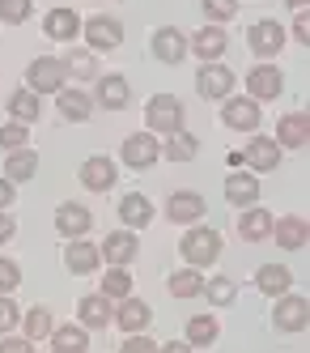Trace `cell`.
I'll return each mask as SVG.
<instances>
[{
  "instance_id": "obj_8",
  "label": "cell",
  "mask_w": 310,
  "mask_h": 353,
  "mask_svg": "<svg viewBox=\"0 0 310 353\" xmlns=\"http://www.w3.org/2000/svg\"><path fill=\"white\" fill-rule=\"evenodd\" d=\"M247 47L255 56H276L280 47H285V26H280V21H272V17H264V21H255V26L247 30Z\"/></svg>"
},
{
  "instance_id": "obj_5",
  "label": "cell",
  "mask_w": 310,
  "mask_h": 353,
  "mask_svg": "<svg viewBox=\"0 0 310 353\" xmlns=\"http://www.w3.org/2000/svg\"><path fill=\"white\" fill-rule=\"evenodd\" d=\"M310 319V302L302 294H280L276 298V311H272V327L276 332H302Z\"/></svg>"
},
{
  "instance_id": "obj_48",
  "label": "cell",
  "mask_w": 310,
  "mask_h": 353,
  "mask_svg": "<svg viewBox=\"0 0 310 353\" xmlns=\"http://www.w3.org/2000/svg\"><path fill=\"white\" fill-rule=\"evenodd\" d=\"M306 34H310V21H306V9H298V21H293V39H298V43H306Z\"/></svg>"
},
{
  "instance_id": "obj_34",
  "label": "cell",
  "mask_w": 310,
  "mask_h": 353,
  "mask_svg": "<svg viewBox=\"0 0 310 353\" xmlns=\"http://www.w3.org/2000/svg\"><path fill=\"white\" fill-rule=\"evenodd\" d=\"M166 285H170V294H174V298H196V294L204 290V276H200L196 268H178Z\"/></svg>"
},
{
  "instance_id": "obj_10",
  "label": "cell",
  "mask_w": 310,
  "mask_h": 353,
  "mask_svg": "<svg viewBox=\"0 0 310 353\" xmlns=\"http://www.w3.org/2000/svg\"><path fill=\"white\" fill-rule=\"evenodd\" d=\"M260 107H255V98H225V107H221V119H225V128H234V132H255L260 128Z\"/></svg>"
},
{
  "instance_id": "obj_4",
  "label": "cell",
  "mask_w": 310,
  "mask_h": 353,
  "mask_svg": "<svg viewBox=\"0 0 310 353\" xmlns=\"http://www.w3.org/2000/svg\"><path fill=\"white\" fill-rule=\"evenodd\" d=\"M247 94L255 98V103H272V98L285 94V72H280L276 64H255L247 72Z\"/></svg>"
},
{
  "instance_id": "obj_24",
  "label": "cell",
  "mask_w": 310,
  "mask_h": 353,
  "mask_svg": "<svg viewBox=\"0 0 310 353\" xmlns=\"http://www.w3.org/2000/svg\"><path fill=\"white\" fill-rule=\"evenodd\" d=\"M127 98H132V85H127L119 72H107V77L98 81V107H107V111H123V107H127Z\"/></svg>"
},
{
  "instance_id": "obj_11",
  "label": "cell",
  "mask_w": 310,
  "mask_h": 353,
  "mask_svg": "<svg viewBox=\"0 0 310 353\" xmlns=\"http://www.w3.org/2000/svg\"><path fill=\"white\" fill-rule=\"evenodd\" d=\"M242 162L251 166V174H268L280 166V145L272 137H251L247 149H242Z\"/></svg>"
},
{
  "instance_id": "obj_2",
  "label": "cell",
  "mask_w": 310,
  "mask_h": 353,
  "mask_svg": "<svg viewBox=\"0 0 310 353\" xmlns=\"http://www.w3.org/2000/svg\"><path fill=\"white\" fill-rule=\"evenodd\" d=\"M64 81H68L64 60L39 56V60H30V68H25V90H34V94H60Z\"/></svg>"
},
{
  "instance_id": "obj_40",
  "label": "cell",
  "mask_w": 310,
  "mask_h": 353,
  "mask_svg": "<svg viewBox=\"0 0 310 353\" xmlns=\"http://www.w3.org/2000/svg\"><path fill=\"white\" fill-rule=\"evenodd\" d=\"M64 68L72 72V77H81V81L98 72V64H94V56H90V52H68V56H64Z\"/></svg>"
},
{
  "instance_id": "obj_49",
  "label": "cell",
  "mask_w": 310,
  "mask_h": 353,
  "mask_svg": "<svg viewBox=\"0 0 310 353\" xmlns=\"http://www.w3.org/2000/svg\"><path fill=\"white\" fill-rule=\"evenodd\" d=\"M0 209H13V179H0Z\"/></svg>"
},
{
  "instance_id": "obj_16",
  "label": "cell",
  "mask_w": 310,
  "mask_h": 353,
  "mask_svg": "<svg viewBox=\"0 0 310 353\" xmlns=\"http://www.w3.org/2000/svg\"><path fill=\"white\" fill-rule=\"evenodd\" d=\"M225 47H229V34H225L221 26H213V21H209V26H204V30L187 43V52H196L204 64H209V60H221V56H225Z\"/></svg>"
},
{
  "instance_id": "obj_12",
  "label": "cell",
  "mask_w": 310,
  "mask_h": 353,
  "mask_svg": "<svg viewBox=\"0 0 310 353\" xmlns=\"http://www.w3.org/2000/svg\"><path fill=\"white\" fill-rule=\"evenodd\" d=\"M272 141H276L280 149H302V145L310 141V119H306V111H285V115H280Z\"/></svg>"
},
{
  "instance_id": "obj_38",
  "label": "cell",
  "mask_w": 310,
  "mask_h": 353,
  "mask_svg": "<svg viewBox=\"0 0 310 353\" xmlns=\"http://www.w3.org/2000/svg\"><path fill=\"white\" fill-rule=\"evenodd\" d=\"M25 332H30V341L51 336V311L47 307H30V311H25Z\"/></svg>"
},
{
  "instance_id": "obj_6",
  "label": "cell",
  "mask_w": 310,
  "mask_h": 353,
  "mask_svg": "<svg viewBox=\"0 0 310 353\" xmlns=\"http://www.w3.org/2000/svg\"><path fill=\"white\" fill-rule=\"evenodd\" d=\"M196 90H200V98H209V103L229 98V90H234V72H229L221 60H209V64L196 72Z\"/></svg>"
},
{
  "instance_id": "obj_37",
  "label": "cell",
  "mask_w": 310,
  "mask_h": 353,
  "mask_svg": "<svg viewBox=\"0 0 310 353\" xmlns=\"http://www.w3.org/2000/svg\"><path fill=\"white\" fill-rule=\"evenodd\" d=\"M162 158H170V162H192L196 158V137L192 132H174V141L162 149Z\"/></svg>"
},
{
  "instance_id": "obj_32",
  "label": "cell",
  "mask_w": 310,
  "mask_h": 353,
  "mask_svg": "<svg viewBox=\"0 0 310 353\" xmlns=\"http://www.w3.org/2000/svg\"><path fill=\"white\" fill-rule=\"evenodd\" d=\"M217 336H221V323H217V315H196V319L187 323V345H192V349L217 345Z\"/></svg>"
},
{
  "instance_id": "obj_39",
  "label": "cell",
  "mask_w": 310,
  "mask_h": 353,
  "mask_svg": "<svg viewBox=\"0 0 310 353\" xmlns=\"http://www.w3.org/2000/svg\"><path fill=\"white\" fill-rule=\"evenodd\" d=\"M200 13L209 17L213 26H221V21H229L238 13V5H234V0H200Z\"/></svg>"
},
{
  "instance_id": "obj_9",
  "label": "cell",
  "mask_w": 310,
  "mask_h": 353,
  "mask_svg": "<svg viewBox=\"0 0 310 353\" xmlns=\"http://www.w3.org/2000/svg\"><path fill=\"white\" fill-rule=\"evenodd\" d=\"M149 47H153V56H158L162 64H183V56H187V34L178 30V26H158V30H153V39H149Z\"/></svg>"
},
{
  "instance_id": "obj_28",
  "label": "cell",
  "mask_w": 310,
  "mask_h": 353,
  "mask_svg": "<svg viewBox=\"0 0 310 353\" xmlns=\"http://www.w3.org/2000/svg\"><path fill=\"white\" fill-rule=\"evenodd\" d=\"M34 170H39V154L34 149H9V162H5V179L13 183H25V179H34Z\"/></svg>"
},
{
  "instance_id": "obj_36",
  "label": "cell",
  "mask_w": 310,
  "mask_h": 353,
  "mask_svg": "<svg viewBox=\"0 0 310 353\" xmlns=\"http://www.w3.org/2000/svg\"><path fill=\"white\" fill-rule=\"evenodd\" d=\"M204 298L213 302V307H229V302H234V281H229V276H213V281H204V290H200Z\"/></svg>"
},
{
  "instance_id": "obj_23",
  "label": "cell",
  "mask_w": 310,
  "mask_h": 353,
  "mask_svg": "<svg viewBox=\"0 0 310 353\" xmlns=\"http://www.w3.org/2000/svg\"><path fill=\"white\" fill-rule=\"evenodd\" d=\"M255 290L280 298V294H289V290H293V272H289L285 264H264L260 272H255Z\"/></svg>"
},
{
  "instance_id": "obj_15",
  "label": "cell",
  "mask_w": 310,
  "mask_h": 353,
  "mask_svg": "<svg viewBox=\"0 0 310 353\" xmlns=\"http://www.w3.org/2000/svg\"><path fill=\"white\" fill-rule=\"evenodd\" d=\"M136 251H141V243H136L132 230H111L98 256L107 260V264H132V260H136Z\"/></svg>"
},
{
  "instance_id": "obj_45",
  "label": "cell",
  "mask_w": 310,
  "mask_h": 353,
  "mask_svg": "<svg viewBox=\"0 0 310 353\" xmlns=\"http://www.w3.org/2000/svg\"><path fill=\"white\" fill-rule=\"evenodd\" d=\"M119 349H123V353H145V349H153V341H145L141 332H127V341H123Z\"/></svg>"
},
{
  "instance_id": "obj_25",
  "label": "cell",
  "mask_w": 310,
  "mask_h": 353,
  "mask_svg": "<svg viewBox=\"0 0 310 353\" xmlns=\"http://www.w3.org/2000/svg\"><path fill=\"white\" fill-rule=\"evenodd\" d=\"M153 311H149V302L141 298H119V311H115V323L123 327V332H141V327H149Z\"/></svg>"
},
{
  "instance_id": "obj_50",
  "label": "cell",
  "mask_w": 310,
  "mask_h": 353,
  "mask_svg": "<svg viewBox=\"0 0 310 353\" xmlns=\"http://www.w3.org/2000/svg\"><path fill=\"white\" fill-rule=\"evenodd\" d=\"M285 5H289V9H306V5H310V0H285Z\"/></svg>"
},
{
  "instance_id": "obj_42",
  "label": "cell",
  "mask_w": 310,
  "mask_h": 353,
  "mask_svg": "<svg viewBox=\"0 0 310 353\" xmlns=\"http://www.w3.org/2000/svg\"><path fill=\"white\" fill-rule=\"evenodd\" d=\"M17 319H21L17 302H13L9 294H0V332H13V327H17Z\"/></svg>"
},
{
  "instance_id": "obj_19",
  "label": "cell",
  "mask_w": 310,
  "mask_h": 353,
  "mask_svg": "<svg viewBox=\"0 0 310 353\" xmlns=\"http://www.w3.org/2000/svg\"><path fill=\"white\" fill-rule=\"evenodd\" d=\"M225 200L229 205H255L260 200V179H255L251 170H234V174H225Z\"/></svg>"
},
{
  "instance_id": "obj_30",
  "label": "cell",
  "mask_w": 310,
  "mask_h": 353,
  "mask_svg": "<svg viewBox=\"0 0 310 353\" xmlns=\"http://www.w3.org/2000/svg\"><path fill=\"white\" fill-rule=\"evenodd\" d=\"M238 234H242L247 243H264V239L272 234V217H268V209H251V205H247V213L238 217Z\"/></svg>"
},
{
  "instance_id": "obj_27",
  "label": "cell",
  "mask_w": 310,
  "mask_h": 353,
  "mask_svg": "<svg viewBox=\"0 0 310 353\" xmlns=\"http://www.w3.org/2000/svg\"><path fill=\"white\" fill-rule=\"evenodd\" d=\"M81 323L85 327H107L111 319H115V307H111V298L107 294H90V298H81Z\"/></svg>"
},
{
  "instance_id": "obj_43",
  "label": "cell",
  "mask_w": 310,
  "mask_h": 353,
  "mask_svg": "<svg viewBox=\"0 0 310 353\" xmlns=\"http://www.w3.org/2000/svg\"><path fill=\"white\" fill-rule=\"evenodd\" d=\"M25 141H30V137H25V123H5V128H0V145H5V149H21Z\"/></svg>"
},
{
  "instance_id": "obj_47",
  "label": "cell",
  "mask_w": 310,
  "mask_h": 353,
  "mask_svg": "<svg viewBox=\"0 0 310 353\" xmlns=\"http://www.w3.org/2000/svg\"><path fill=\"white\" fill-rule=\"evenodd\" d=\"M13 234H17L13 213H0V243H13Z\"/></svg>"
},
{
  "instance_id": "obj_35",
  "label": "cell",
  "mask_w": 310,
  "mask_h": 353,
  "mask_svg": "<svg viewBox=\"0 0 310 353\" xmlns=\"http://www.w3.org/2000/svg\"><path fill=\"white\" fill-rule=\"evenodd\" d=\"M102 294H107V298H127V294H132V276H127L123 264L107 268V276H102Z\"/></svg>"
},
{
  "instance_id": "obj_26",
  "label": "cell",
  "mask_w": 310,
  "mask_h": 353,
  "mask_svg": "<svg viewBox=\"0 0 310 353\" xmlns=\"http://www.w3.org/2000/svg\"><path fill=\"white\" fill-rule=\"evenodd\" d=\"M119 217H123V225H132V230L149 225V221H153V205H149V196L127 192V196L119 200Z\"/></svg>"
},
{
  "instance_id": "obj_7",
  "label": "cell",
  "mask_w": 310,
  "mask_h": 353,
  "mask_svg": "<svg viewBox=\"0 0 310 353\" xmlns=\"http://www.w3.org/2000/svg\"><path fill=\"white\" fill-rule=\"evenodd\" d=\"M119 158H123V166H132V170H149L153 162L162 158V145L153 141V132H132V137L123 141Z\"/></svg>"
},
{
  "instance_id": "obj_21",
  "label": "cell",
  "mask_w": 310,
  "mask_h": 353,
  "mask_svg": "<svg viewBox=\"0 0 310 353\" xmlns=\"http://www.w3.org/2000/svg\"><path fill=\"white\" fill-rule=\"evenodd\" d=\"M272 239H276V247H285V251H302L306 247V221L298 213H285L280 221H272Z\"/></svg>"
},
{
  "instance_id": "obj_3",
  "label": "cell",
  "mask_w": 310,
  "mask_h": 353,
  "mask_svg": "<svg viewBox=\"0 0 310 353\" xmlns=\"http://www.w3.org/2000/svg\"><path fill=\"white\" fill-rule=\"evenodd\" d=\"M221 256V234L209 230V225H196V230L183 234V260L192 268H204V264H217Z\"/></svg>"
},
{
  "instance_id": "obj_22",
  "label": "cell",
  "mask_w": 310,
  "mask_h": 353,
  "mask_svg": "<svg viewBox=\"0 0 310 353\" xmlns=\"http://www.w3.org/2000/svg\"><path fill=\"white\" fill-rule=\"evenodd\" d=\"M43 30H47V39H60V43H68V39H76V34H81V17H76L68 5H60V9H51V13H47Z\"/></svg>"
},
{
  "instance_id": "obj_46",
  "label": "cell",
  "mask_w": 310,
  "mask_h": 353,
  "mask_svg": "<svg viewBox=\"0 0 310 353\" xmlns=\"http://www.w3.org/2000/svg\"><path fill=\"white\" fill-rule=\"evenodd\" d=\"M0 353H30V341H17V336L9 332L5 341H0Z\"/></svg>"
},
{
  "instance_id": "obj_13",
  "label": "cell",
  "mask_w": 310,
  "mask_h": 353,
  "mask_svg": "<svg viewBox=\"0 0 310 353\" xmlns=\"http://www.w3.org/2000/svg\"><path fill=\"white\" fill-rule=\"evenodd\" d=\"M85 39L94 52H115V47L123 43V26L115 17H90L85 21Z\"/></svg>"
},
{
  "instance_id": "obj_17",
  "label": "cell",
  "mask_w": 310,
  "mask_h": 353,
  "mask_svg": "<svg viewBox=\"0 0 310 353\" xmlns=\"http://www.w3.org/2000/svg\"><path fill=\"white\" fill-rule=\"evenodd\" d=\"M115 179H119V174H115V162L111 158H85L81 162V183L90 188V192H111L115 188Z\"/></svg>"
},
{
  "instance_id": "obj_29",
  "label": "cell",
  "mask_w": 310,
  "mask_h": 353,
  "mask_svg": "<svg viewBox=\"0 0 310 353\" xmlns=\"http://www.w3.org/2000/svg\"><path fill=\"white\" fill-rule=\"evenodd\" d=\"M51 349H56V353H85V349H90V336H85V323L51 327Z\"/></svg>"
},
{
  "instance_id": "obj_41",
  "label": "cell",
  "mask_w": 310,
  "mask_h": 353,
  "mask_svg": "<svg viewBox=\"0 0 310 353\" xmlns=\"http://www.w3.org/2000/svg\"><path fill=\"white\" fill-rule=\"evenodd\" d=\"M25 17H30V0H0V21H9V26H21Z\"/></svg>"
},
{
  "instance_id": "obj_14",
  "label": "cell",
  "mask_w": 310,
  "mask_h": 353,
  "mask_svg": "<svg viewBox=\"0 0 310 353\" xmlns=\"http://www.w3.org/2000/svg\"><path fill=\"white\" fill-rule=\"evenodd\" d=\"M98 247L94 243H85V234L81 239H72L68 247H64V264H68V272H76V276H94L98 272Z\"/></svg>"
},
{
  "instance_id": "obj_31",
  "label": "cell",
  "mask_w": 310,
  "mask_h": 353,
  "mask_svg": "<svg viewBox=\"0 0 310 353\" xmlns=\"http://www.w3.org/2000/svg\"><path fill=\"white\" fill-rule=\"evenodd\" d=\"M56 98H60V115H64L68 123H85V119H90V111H94L90 94H81V90H60Z\"/></svg>"
},
{
  "instance_id": "obj_18",
  "label": "cell",
  "mask_w": 310,
  "mask_h": 353,
  "mask_svg": "<svg viewBox=\"0 0 310 353\" xmlns=\"http://www.w3.org/2000/svg\"><path fill=\"white\" fill-rule=\"evenodd\" d=\"M90 225H94V213L81 209V205H72V200L56 209V230H60L64 239H81V234H90Z\"/></svg>"
},
{
  "instance_id": "obj_20",
  "label": "cell",
  "mask_w": 310,
  "mask_h": 353,
  "mask_svg": "<svg viewBox=\"0 0 310 353\" xmlns=\"http://www.w3.org/2000/svg\"><path fill=\"white\" fill-rule=\"evenodd\" d=\"M166 217L174 225H183V221H200L204 217V196L200 192H174L166 200Z\"/></svg>"
},
{
  "instance_id": "obj_44",
  "label": "cell",
  "mask_w": 310,
  "mask_h": 353,
  "mask_svg": "<svg viewBox=\"0 0 310 353\" xmlns=\"http://www.w3.org/2000/svg\"><path fill=\"white\" fill-rule=\"evenodd\" d=\"M21 285V268L13 260H0V294H13Z\"/></svg>"
},
{
  "instance_id": "obj_1",
  "label": "cell",
  "mask_w": 310,
  "mask_h": 353,
  "mask_svg": "<svg viewBox=\"0 0 310 353\" xmlns=\"http://www.w3.org/2000/svg\"><path fill=\"white\" fill-rule=\"evenodd\" d=\"M183 103L174 94H153L149 107H145V119H149V132H183Z\"/></svg>"
},
{
  "instance_id": "obj_33",
  "label": "cell",
  "mask_w": 310,
  "mask_h": 353,
  "mask_svg": "<svg viewBox=\"0 0 310 353\" xmlns=\"http://www.w3.org/2000/svg\"><path fill=\"white\" fill-rule=\"evenodd\" d=\"M39 111H43V107H39V94H34V90H17V94L9 98V115H13L17 123H34Z\"/></svg>"
}]
</instances>
